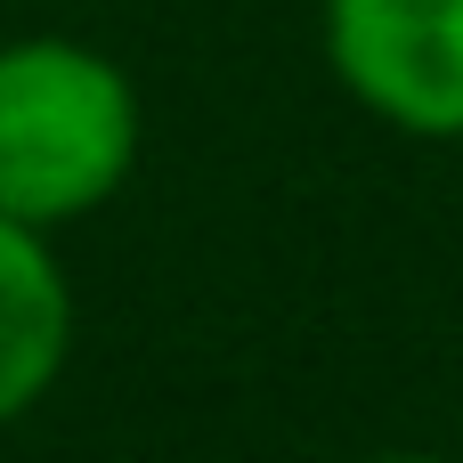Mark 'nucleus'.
Here are the masks:
<instances>
[{"label": "nucleus", "instance_id": "obj_1", "mask_svg": "<svg viewBox=\"0 0 463 463\" xmlns=\"http://www.w3.org/2000/svg\"><path fill=\"white\" fill-rule=\"evenodd\" d=\"M138 163V90L81 41L0 49V212L65 228L98 212Z\"/></svg>", "mask_w": 463, "mask_h": 463}, {"label": "nucleus", "instance_id": "obj_2", "mask_svg": "<svg viewBox=\"0 0 463 463\" xmlns=\"http://www.w3.org/2000/svg\"><path fill=\"white\" fill-rule=\"evenodd\" d=\"M326 57L366 114L463 138V0H326Z\"/></svg>", "mask_w": 463, "mask_h": 463}, {"label": "nucleus", "instance_id": "obj_3", "mask_svg": "<svg viewBox=\"0 0 463 463\" xmlns=\"http://www.w3.org/2000/svg\"><path fill=\"white\" fill-rule=\"evenodd\" d=\"M73 350V293L49 252V228L0 212V423L41 407Z\"/></svg>", "mask_w": 463, "mask_h": 463}, {"label": "nucleus", "instance_id": "obj_4", "mask_svg": "<svg viewBox=\"0 0 463 463\" xmlns=\"http://www.w3.org/2000/svg\"><path fill=\"white\" fill-rule=\"evenodd\" d=\"M374 463H439V456H374Z\"/></svg>", "mask_w": 463, "mask_h": 463}]
</instances>
